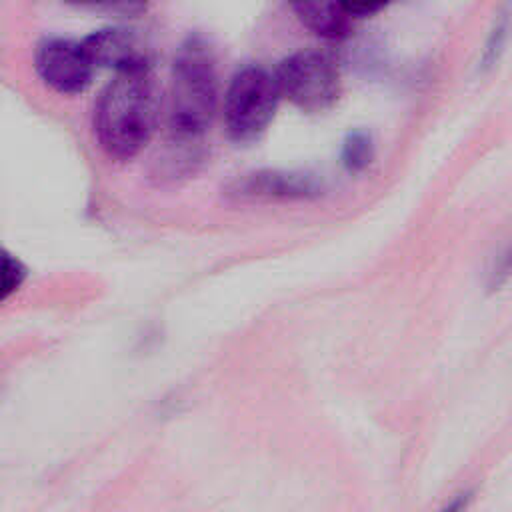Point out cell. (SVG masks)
<instances>
[{"instance_id":"cell-1","label":"cell","mask_w":512,"mask_h":512,"mask_svg":"<svg viewBox=\"0 0 512 512\" xmlns=\"http://www.w3.org/2000/svg\"><path fill=\"white\" fill-rule=\"evenodd\" d=\"M160 88L150 64L114 72L94 104V136L108 158L130 160L142 152L160 118Z\"/></svg>"},{"instance_id":"cell-2","label":"cell","mask_w":512,"mask_h":512,"mask_svg":"<svg viewBox=\"0 0 512 512\" xmlns=\"http://www.w3.org/2000/svg\"><path fill=\"white\" fill-rule=\"evenodd\" d=\"M218 106V74L210 46L190 36L178 50L170 78V146L194 148L210 128Z\"/></svg>"},{"instance_id":"cell-3","label":"cell","mask_w":512,"mask_h":512,"mask_svg":"<svg viewBox=\"0 0 512 512\" xmlns=\"http://www.w3.org/2000/svg\"><path fill=\"white\" fill-rule=\"evenodd\" d=\"M280 102L274 74L260 66L238 70L224 94V126L232 140L258 138L272 122Z\"/></svg>"},{"instance_id":"cell-4","label":"cell","mask_w":512,"mask_h":512,"mask_svg":"<svg viewBox=\"0 0 512 512\" xmlns=\"http://www.w3.org/2000/svg\"><path fill=\"white\" fill-rule=\"evenodd\" d=\"M274 80L280 98H286L304 112L332 108L342 92L336 62L318 50H298L286 56L278 64Z\"/></svg>"},{"instance_id":"cell-5","label":"cell","mask_w":512,"mask_h":512,"mask_svg":"<svg viewBox=\"0 0 512 512\" xmlns=\"http://www.w3.org/2000/svg\"><path fill=\"white\" fill-rule=\"evenodd\" d=\"M34 68L50 90L74 96L88 88L96 66L92 64L82 40L44 38L36 46Z\"/></svg>"},{"instance_id":"cell-6","label":"cell","mask_w":512,"mask_h":512,"mask_svg":"<svg viewBox=\"0 0 512 512\" xmlns=\"http://www.w3.org/2000/svg\"><path fill=\"white\" fill-rule=\"evenodd\" d=\"M82 44L96 68H112L114 72H120L148 64V58L140 50L138 40L128 30H94L82 38Z\"/></svg>"},{"instance_id":"cell-7","label":"cell","mask_w":512,"mask_h":512,"mask_svg":"<svg viewBox=\"0 0 512 512\" xmlns=\"http://www.w3.org/2000/svg\"><path fill=\"white\" fill-rule=\"evenodd\" d=\"M294 16L320 38L340 40L350 30V16L340 0H288Z\"/></svg>"},{"instance_id":"cell-8","label":"cell","mask_w":512,"mask_h":512,"mask_svg":"<svg viewBox=\"0 0 512 512\" xmlns=\"http://www.w3.org/2000/svg\"><path fill=\"white\" fill-rule=\"evenodd\" d=\"M312 192V184L292 174H252L236 182L230 190L240 200H270V198H302Z\"/></svg>"},{"instance_id":"cell-9","label":"cell","mask_w":512,"mask_h":512,"mask_svg":"<svg viewBox=\"0 0 512 512\" xmlns=\"http://www.w3.org/2000/svg\"><path fill=\"white\" fill-rule=\"evenodd\" d=\"M26 280L24 264L10 252L0 250V304L8 300Z\"/></svg>"},{"instance_id":"cell-10","label":"cell","mask_w":512,"mask_h":512,"mask_svg":"<svg viewBox=\"0 0 512 512\" xmlns=\"http://www.w3.org/2000/svg\"><path fill=\"white\" fill-rule=\"evenodd\" d=\"M346 14L352 16H372L388 6L392 0H340Z\"/></svg>"},{"instance_id":"cell-11","label":"cell","mask_w":512,"mask_h":512,"mask_svg":"<svg viewBox=\"0 0 512 512\" xmlns=\"http://www.w3.org/2000/svg\"><path fill=\"white\" fill-rule=\"evenodd\" d=\"M90 2H138V0H90Z\"/></svg>"}]
</instances>
